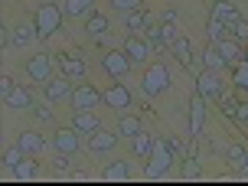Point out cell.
Wrapping results in <instances>:
<instances>
[{"label":"cell","instance_id":"16","mask_svg":"<svg viewBox=\"0 0 248 186\" xmlns=\"http://www.w3.org/2000/svg\"><path fill=\"white\" fill-rule=\"evenodd\" d=\"M72 127L78 131V134H95L101 127V121L95 118V111H72Z\"/></svg>","mask_w":248,"mask_h":186},{"label":"cell","instance_id":"41","mask_svg":"<svg viewBox=\"0 0 248 186\" xmlns=\"http://www.w3.org/2000/svg\"><path fill=\"white\" fill-rule=\"evenodd\" d=\"M163 26V39H167V43H173L176 36H180V33H176V23H160Z\"/></svg>","mask_w":248,"mask_h":186},{"label":"cell","instance_id":"9","mask_svg":"<svg viewBox=\"0 0 248 186\" xmlns=\"http://www.w3.org/2000/svg\"><path fill=\"white\" fill-rule=\"evenodd\" d=\"M131 65H134V62H131V56L124 49L121 52L111 49V52H105V59H101V69L111 75V78H124V75L131 72Z\"/></svg>","mask_w":248,"mask_h":186},{"label":"cell","instance_id":"10","mask_svg":"<svg viewBox=\"0 0 248 186\" xmlns=\"http://www.w3.org/2000/svg\"><path fill=\"white\" fill-rule=\"evenodd\" d=\"M43 98L49 101V105H59V101H69L72 98V85H69V75H52L49 82L43 85Z\"/></svg>","mask_w":248,"mask_h":186},{"label":"cell","instance_id":"20","mask_svg":"<svg viewBox=\"0 0 248 186\" xmlns=\"http://www.w3.org/2000/svg\"><path fill=\"white\" fill-rule=\"evenodd\" d=\"M127 147H131V154H134V157H150V154H154V147H157V140L140 131L137 137H131V140H127Z\"/></svg>","mask_w":248,"mask_h":186},{"label":"cell","instance_id":"42","mask_svg":"<svg viewBox=\"0 0 248 186\" xmlns=\"http://www.w3.org/2000/svg\"><path fill=\"white\" fill-rule=\"evenodd\" d=\"M13 88H16V85H13V78H10V75H3V82H0V95L7 98V95H10Z\"/></svg>","mask_w":248,"mask_h":186},{"label":"cell","instance_id":"45","mask_svg":"<svg viewBox=\"0 0 248 186\" xmlns=\"http://www.w3.org/2000/svg\"><path fill=\"white\" fill-rule=\"evenodd\" d=\"M176 16H180L176 10H163L160 13V23H176Z\"/></svg>","mask_w":248,"mask_h":186},{"label":"cell","instance_id":"19","mask_svg":"<svg viewBox=\"0 0 248 186\" xmlns=\"http://www.w3.org/2000/svg\"><path fill=\"white\" fill-rule=\"evenodd\" d=\"M16 144L23 147V154H26V157H36L39 150L46 147V140H43V134H36V131H23V134L16 137Z\"/></svg>","mask_w":248,"mask_h":186},{"label":"cell","instance_id":"26","mask_svg":"<svg viewBox=\"0 0 248 186\" xmlns=\"http://www.w3.org/2000/svg\"><path fill=\"white\" fill-rule=\"evenodd\" d=\"M124 26H127V33H147V13L144 10L124 13Z\"/></svg>","mask_w":248,"mask_h":186},{"label":"cell","instance_id":"15","mask_svg":"<svg viewBox=\"0 0 248 186\" xmlns=\"http://www.w3.org/2000/svg\"><path fill=\"white\" fill-rule=\"evenodd\" d=\"M3 105H7V108H13V111H23V108H33L36 101H33V92H30L26 85H16L10 95L3 98Z\"/></svg>","mask_w":248,"mask_h":186},{"label":"cell","instance_id":"44","mask_svg":"<svg viewBox=\"0 0 248 186\" xmlns=\"http://www.w3.org/2000/svg\"><path fill=\"white\" fill-rule=\"evenodd\" d=\"M235 121L248 124V101H242V105H238V114H235Z\"/></svg>","mask_w":248,"mask_h":186},{"label":"cell","instance_id":"47","mask_svg":"<svg viewBox=\"0 0 248 186\" xmlns=\"http://www.w3.org/2000/svg\"><path fill=\"white\" fill-rule=\"evenodd\" d=\"M242 62H248V49H245V52H242Z\"/></svg>","mask_w":248,"mask_h":186},{"label":"cell","instance_id":"43","mask_svg":"<svg viewBox=\"0 0 248 186\" xmlns=\"http://www.w3.org/2000/svg\"><path fill=\"white\" fill-rule=\"evenodd\" d=\"M167 147L173 150V154H180V150H183L186 144H183V140H180V137H167Z\"/></svg>","mask_w":248,"mask_h":186},{"label":"cell","instance_id":"32","mask_svg":"<svg viewBox=\"0 0 248 186\" xmlns=\"http://www.w3.org/2000/svg\"><path fill=\"white\" fill-rule=\"evenodd\" d=\"M144 36H147V43L154 46V49H163V46H167V39H163V26H150Z\"/></svg>","mask_w":248,"mask_h":186},{"label":"cell","instance_id":"35","mask_svg":"<svg viewBox=\"0 0 248 186\" xmlns=\"http://www.w3.org/2000/svg\"><path fill=\"white\" fill-rule=\"evenodd\" d=\"M62 10H65V16H85V3H82V0H65V3H62Z\"/></svg>","mask_w":248,"mask_h":186},{"label":"cell","instance_id":"5","mask_svg":"<svg viewBox=\"0 0 248 186\" xmlns=\"http://www.w3.org/2000/svg\"><path fill=\"white\" fill-rule=\"evenodd\" d=\"M196 92L202 95L206 101H222V82H219V72L216 69H202L196 75Z\"/></svg>","mask_w":248,"mask_h":186},{"label":"cell","instance_id":"22","mask_svg":"<svg viewBox=\"0 0 248 186\" xmlns=\"http://www.w3.org/2000/svg\"><path fill=\"white\" fill-rule=\"evenodd\" d=\"M118 134L127 137V140H131V137H137V134H140V118H137V114H127V111H124L121 118H118Z\"/></svg>","mask_w":248,"mask_h":186},{"label":"cell","instance_id":"33","mask_svg":"<svg viewBox=\"0 0 248 186\" xmlns=\"http://www.w3.org/2000/svg\"><path fill=\"white\" fill-rule=\"evenodd\" d=\"M229 30H232V36H235L238 43H242V46L248 43V20H242V16H238V20H235L232 26H229Z\"/></svg>","mask_w":248,"mask_h":186},{"label":"cell","instance_id":"29","mask_svg":"<svg viewBox=\"0 0 248 186\" xmlns=\"http://www.w3.org/2000/svg\"><path fill=\"white\" fill-rule=\"evenodd\" d=\"M216 46H219V52L225 56V62H235V59H242V52H245L238 39H219Z\"/></svg>","mask_w":248,"mask_h":186},{"label":"cell","instance_id":"38","mask_svg":"<svg viewBox=\"0 0 248 186\" xmlns=\"http://www.w3.org/2000/svg\"><path fill=\"white\" fill-rule=\"evenodd\" d=\"M235 85L242 88V92H248V62H245V65H242V69L235 72Z\"/></svg>","mask_w":248,"mask_h":186},{"label":"cell","instance_id":"39","mask_svg":"<svg viewBox=\"0 0 248 186\" xmlns=\"http://www.w3.org/2000/svg\"><path fill=\"white\" fill-rule=\"evenodd\" d=\"M222 111L235 121V114H238V105H235V98H222Z\"/></svg>","mask_w":248,"mask_h":186},{"label":"cell","instance_id":"14","mask_svg":"<svg viewBox=\"0 0 248 186\" xmlns=\"http://www.w3.org/2000/svg\"><path fill=\"white\" fill-rule=\"evenodd\" d=\"M170 52L180 59V65H183V69H193L196 52H193V43H189V36H176L173 43H170Z\"/></svg>","mask_w":248,"mask_h":186},{"label":"cell","instance_id":"40","mask_svg":"<svg viewBox=\"0 0 248 186\" xmlns=\"http://www.w3.org/2000/svg\"><path fill=\"white\" fill-rule=\"evenodd\" d=\"M183 173L186 176H199V163L193 160V157H186V160H183Z\"/></svg>","mask_w":248,"mask_h":186},{"label":"cell","instance_id":"34","mask_svg":"<svg viewBox=\"0 0 248 186\" xmlns=\"http://www.w3.org/2000/svg\"><path fill=\"white\" fill-rule=\"evenodd\" d=\"M33 114H36V121L49 124V121H52V105H49L46 98H43V105H33Z\"/></svg>","mask_w":248,"mask_h":186},{"label":"cell","instance_id":"6","mask_svg":"<svg viewBox=\"0 0 248 186\" xmlns=\"http://www.w3.org/2000/svg\"><path fill=\"white\" fill-rule=\"evenodd\" d=\"M173 167V150L167 147V140H157V147H154V154H150V163H147V176H163L167 170Z\"/></svg>","mask_w":248,"mask_h":186},{"label":"cell","instance_id":"7","mask_svg":"<svg viewBox=\"0 0 248 186\" xmlns=\"http://www.w3.org/2000/svg\"><path fill=\"white\" fill-rule=\"evenodd\" d=\"M52 147L59 150V154H69V157H72V154H78L85 144H82V134L69 124V127H59V131L52 134Z\"/></svg>","mask_w":248,"mask_h":186},{"label":"cell","instance_id":"49","mask_svg":"<svg viewBox=\"0 0 248 186\" xmlns=\"http://www.w3.org/2000/svg\"><path fill=\"white\" fill-rule=\"evenodd\" d=\"M212 3H216V0H212Z\"/></svg>","mask_w":248,"mask_h":186},{"label":"cell","instance_id":"48","mask_svg":"<svg viewBox=\"0 0 248 186\" xmlns=\"http://www.w3.org/2000/svg\"><path fill=\"white\" fill-rule=\"evenodd\" d=\"M242 170H245V173H248V160H245V167H242Z\"/></svg>","mask_w":248,"mask_h":186},{"label":"cell","instance_id":"27","mask_svg":"<svg viewBox=\"0 0 248 186\" xmlns=\"http://www.w3.org/2000/svg\"><path fill=\"white\" fill-rule=\"evenodd\" d=\"M212 16H219V20H225V23L232 26L238 20V7H232L229 0H216L212 3Z\"/></svg>","mask_w":248,"mask_h":186},{"label":"cell","instance_id":"28","mask_svg":"<svg viewBox=\"0 0 248 186\" xmlns=\"http://www.w3.org/2000/svg\"><path fill=\"white\" fill-rule=\"evenodd\" d=\"M225 33H229V23H225V20H219V16H209V20H206V39H209V43L225 39Z\"/></svg>","mask_w":248,"mask_h":186},{"label":"cell","instance_id":"21","mask_svg":"<svg viewBox=\"0 0 248 186\" xmlns=\"http://www.w3.org/2000/svg\"><path fill=\"white\" fill-rule=\"evenodd\" d=\"M225 157H229V163L232 167H245V160H248V147H245V140H232V144H225Z\"/></svg>","mask_w":248,"mask_h":186},{"label":"cell","instance_id":"37","mask_svg":"<svg viewBox=\"0 0 248 186\" xmlns=\"http://www.w3.org/2000/svg\"><path fill=\"white\" fill-rule=\"evenodd\" d=\"M52 170H56V173H62V170H69V154H59V150H56V160H52Z\"/></svg>","mask_w":248,"mask_h":186},{"label":"cell","instance_id":"23","mask_svg":"<svg viewBox=\"0 0 248 186\" xmlns=\"http://www.w3.org/2000/svg\"><path fill=\"white\" fill-rule=\"evenodd\" d=\"M105 180H111V183H118V180H131V163L127 160H111L108 167H105Z\"/></svg>","mask_w":248,"mask_h":186},{"label":"cell","instance_id":"25","mask_svg":"<svg viewBox=\"0 0 248 186\" xmlns=\"http://www.w3.org/2000/svg\"><path fill=\"white\" fill-rule=\"evenodd\" d=\"M202 65H206V69H216V72H219V69H225L229 62H225V56L219 52V46H216V43H209V46H206V52H202Z\"/></svg>","mask_w":248,"mask_h":186},{"label":"cell","instance_id":"1","mask_svg":"<svg viewBox=\"0 0 248 186\" xmlns=\"http://www.w3.org/2000/svg\"><path fill=\"white\" fill-rule=\"evenodd\" d=\"M62 16H65V10H62L59 3H52V0H46L43 7H39L36 13H33V23H36V33L39 39H49L56 30L62 26Z\"/></svg>","mask_w":248,"mask_h":186},{"label":"cell","instance_id":"18","mask_svg":"<svg viewBox=\"0 0 248 186\" xmlns=\"http://www.w3.org/2000/svg\"><path fill=\"white\" fill-rule=\"evenodd\" d=\"M108 30H111V20H108L105 13H95V10H92L85 16V36H105Z\"/></svg>","mask_w":248,"mask_h":186},{"label":"cell","instance_id":"46","mask_svg":"<svg viewBox=\"0 0 248 186\" xmlns=\"http://www.w3.org/2000/svg\"><path fill=\"white\" fill-rule=\"evenodd\" d=\"M82 3H85V10L92 13V7H95V0H82Z\"/></svg>","mask_w":248,"mask_h":186},{"label":"cell","instance_id":"8","mask_svg":"<svg viewBox=\"0 0 248 186\" xmlns=\"http://www.w3.org/2000/svg\"><path fill=\"white\" fill-rule=\"evenodd\" d=\"M131 101H134V95H131V88L121 85V82L101 92V105H108L111 111H127V108H131Z\"/></svg>","mask_w":248,"mask_h":186},{"label":"cell","instance_id":"4","mask_svg":"<svg viewBox=\"0 0 248 186\" xmlns=\"http://www.w3.org/2000/svg\"><path fill=\"white\" fill-rule=\"evenodd\" d=\"M69 105H72V111H95L101 105V92L95 85H88V82H82V85L72 88V98H69Z\"/></svg>","mask_w":248,"mask_h":186},{"label":"cell","instance_id":"31","mask_svg":"<svg viewBox=\"0 0 248 186\" xmlns=\"http://www.w3.org/2000/svg\"><path fill=\"white\" fill-rule=\"evenodd\" d=\"M23 157H26V154H23V147H20V144H13L10 150H3V170H10V173H13V170L23 163Z\"/></svg>","mask_w":248,"mask_h":186},{"label":"cell","instance_id":"17","mask_svg":"<svg viewBox=\"0 0 248 186\" xmlns=\"http://www.w3.org/2000/svg\"><path fill=\"white\" fill-rule=\"evenodd\" d=\"M56 62H59L62 75H69V78H85V62L78 59V56H65V52H59Z\"/></svg>","mask_w":248,"mask_h":186},{"label":"cell","instance_id":"2","mask_svg":"<svg viewBox=\"0 0 248 186\" xmlns=\"http://www.w3.org/2000/svg\"><path fill=\"white\" fill-rule=\"evenodd\" d=\"M167 88H170V69H167L163 62H154L147 72H144V78H140V92H144L147 98H157Z\"/></svg>","mask_w":248,"mask_h":186},{"label":"cell","instance_id":"12","mask_svg":"<svg viewBox=\"0 0 248 186\" xmlns=\"http://www.w3.org/2000/svg\"><path fill=\"white\" fill-rule=\"evenodd\" d=\"M118 131H95V134H88V150L95 154V157H105V154H111L114 147H118Z\"/></svg>","mask_w":248,"mask_h":186},{"label":"cell","instance_id":"36","mask_svg":"<svg viewBox=\"0 0 248 186\" xmlns=\"http://www.w3.org/2000/svg\"><path fill=\"white\" fill-rule=\"evenodd\" d=\"M111 10H118V13L140 10V0H111Z\"/></svg>","mask_w":248,"mask_h":186},{"label":"cell","instance_id":"13","mask_svg":"<svg viewBox=\"0 0 248 186\" xmlns=\"http://www.w3.org/2000/svg\"><path fill=\"white\" fill-rule=\"evenodd\" d=\"M202 127H206V98L196 92L189 98V137H199Z\"/></svg>","mask_w":248,"mask_h":186},{"label":"cell","instance_id":"24","mask_svg":"<svg viewBox=\"0 0 248 186\" xmlns=\"http://www.w3.org/2000/svg\"><path fill=\"white\" fill-rule=\"evenodd\" d=\"M33 39H39L36 23H20V26H13V46H26V43H33Z\"/></svg>","mask_w":248,"mask_h":186},{"label":"cell","instance_id":"11","mask_svg":"<svg viewBox=\"0 0 248 186\" xmlns=\"http://www.w3.org/2000/svg\"><path fill=\"white\" fill-rule=\"evenodd\" d=\"M124 52L131 56V62H147V56L154 52V46L147 43V36L144 33H127V39H124Z\"/></svg>","mask_w":248,"mask_h":186},{"label":"cell","instance_id":"30","mask_svg":"<svg viewBox=\"0 0 248 186\" xmlns=\"http://www.w3.org/2000/svg\"><path fill=\"white\" fill-rule=\"evenodd\" d=\"M13 176H16V180H36V176H39V163H36V157H23V163L13 170Z\"/></svg>","mask_w":248,"mask_h":186},{"label":"cell","instance_id":"3","mask_svg":"<svg viewBox=\"0 0 248 186\" xmlns=\"http://www.w3.org/2000/svg\"><path fill=\"white\" fill-rule=\"evenodd\" d=\"M52 62L56 59H52L49 52H36L33 59L26 62V78H30L33 85H46V82L52 78V69H56Z\"/></svg>","mask_w":248,"mask_h":186}]
</instances>
